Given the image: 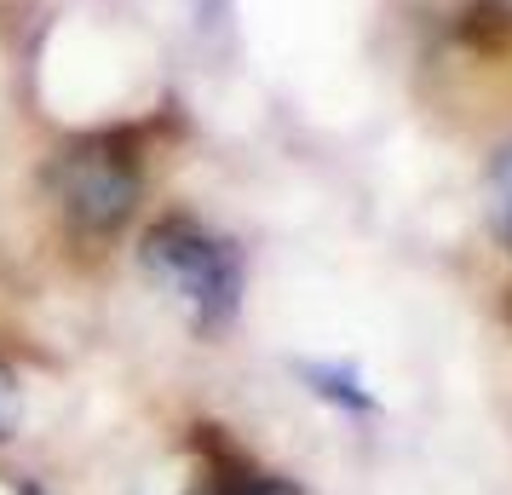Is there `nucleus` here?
I'll return each instance as SVG.
<instances>
[{"label": "nucleus", "mask_w": 512, "mask_h": 495, "mask_svg": "<svg viewBox=\"0 0 512 495\" xmlns=\"http://www.w3.org/2000/svg\"><path fill=\"white\" fill-rule=\"evenodd\" d=\"M139 265L162 294L190 311L202 334H219L242 306V254L196 219H156L139 242Z\"/></svg>", "instance_id": "obj_1"}, {"label": "nucleus", "mask_w": 512, "mask_h": 495, "mask_svg": "<svg viewBox=\"0 0 512 495\" xmlns=\"http://www.w3.org/2000/svg\"><path fill=\"white\" fill-rule=\"evenodd\" d=\"M47 185L58 196V213L70 219V231L87 236V242H104V236H116L139 213L144 162H139V150H133V139L93 133V139H75L52 162Z\"/></svg>", "instance_id": "obj_2"}, {"label": "nucleus", "mask_w": 512, "mask_h": 495, "mask_svg": "<svg viewBox=\"0 0 512 495\" xmlns=\"http://www.w3.org/2000/svg\"><path fill=\"white\" fill-rule=\"evenodd\" d=\"M300 380L323 403L346 409V415H374V392L363 386V375L351 363H300Z\"/></svg>", "instance_id": "obj_3"}, {"label": "nucleus", "mask_w": 512, "mask_h": 495, "mask_svg": "<svg viewBox=\"0 0 512 495\" xmlns=\"http://www.w3.org/2000/svg\"><path fill=\"white\" fill-rule=\"evenodd\" d=\"M196 495H300V484H294V478H282V472H259V467L231 461V467L213 472Z\"/></svg>", "instance_id": "obj_4"}, {"label": "nucleus", "mask_w": 512, "mask_h": 495, "mask_svg": "<svg viewBox=\"0 0 512 495\" xmlns=\"http://www.w3.org/2000/svg\"><path fill=\"white\" fill-rule=\"evenodd\" d=\"M489 225L501 236V248L512 254V139L489 162Z\"/></svg>", "instance_id": "obj_5"}, {"label": "nucleus", "mask_w": 512, "mask_h": 495, "mask_svg": "<svg viewBox=\"0 0 512 495\" xmlns=\"http://www.w3.org/2000/svg\"><path fill=\"white\" fill-rule=\"evenodd\" d=\"M18 426H24V380H18V369L0 357V444L18 438Z\"/></svg>", "instance_id": "obj_6"}, {"label": "nucleus", "mask_w": 512, "mask_h": 495, "mask_svg": "<svg viewBox=\"0 0 512 495\" xmlns=\"http://www.w3.org/2000/svg\"><path fill=\"white\" fill-rule=\"evenodd\" d=\"M24 495H41V490H35V484H24Z\"/></svg>", "instance_id": "obj_7"}]
</instances>
